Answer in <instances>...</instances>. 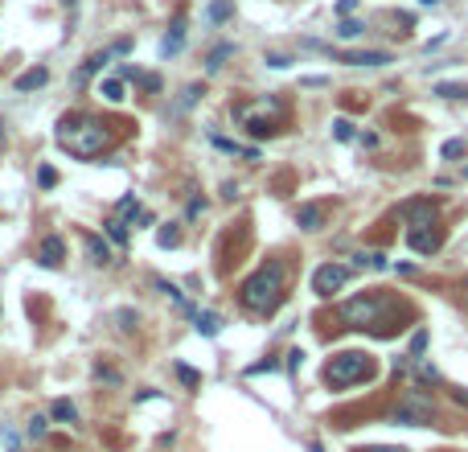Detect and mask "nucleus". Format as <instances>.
<instances>
[{
  "label": "nucleus",
  "instance_id": "a878e982",
  "mask_svg": "<svg viewBox=\"0 0 468 452\" xmlns=\"http://www.w3.org/2000/svg\"><path fill=\"white\" fill-rule=\"evenodd\" d=\"M25 432H29V440H41V436L50 432V423H46V416H34V419H29V428H25Z\"/></svg>",
  "mask_w": 468,
  "mask_h": 452
},
{
  "label": "nucleus",
  "instance_id": "7c9ffc66",
  "mask_svg": "<svg viewBox=\"0 0 468 452\" xmlns=\"http://www.w3.org/2000/svg\"><path fill=\"white\" fill-rule=\"evenodd\" d=\"M177 238H181V235H177V226H173V222H168L165 231H161V235H156V243H161V247H177Z\"/></svg>",
  "mask_w": 468,
  "mask_h": 452
},
{
  "label": "nucleus",
  "instance_id": "0eeeda50",
  "mask_svg": "<svg viewBox=\"0 0 468 452\" xmlns=\"http://www.w3.org/2000/svg\"><path fill=\"white\" fill-rule=\"evenodd\" d=\"M399 214L407 218L411 226H423V222H435V206H432V198H411V201L399 206Z\"/></svg>",
  "mask_w": 468,
  "mask_h": 452
},
{
  "label": "nucleus",
  "instance_id": "39448f33",
  "mask_svg": "<svg viewBox=\"0 0 468 452\" xmlns=\"http://www.w3.org/2000/svg\"><path fill=\"white\" fill-rule=\"evenodd\" d=\"M386 313H390V301L378 292H366V296H353V301L341 304V317L353 329H374V325H382Z\"/></svg>",
  "mask_w": 468,
  "mask_h": 452
},
{
  "label": "nucleus",
  "instance_id": "4be33fe9",
  "mask_svg": "<svg viewBox=\"0 0 468 452\" xmlns=\"http://www.w3.org/2000/svg\"><path fill=\"white\" fill-rule=\"evenodd\" d=\"M103 226H107V238H111L116 247H123V243H128V226H123V218H107Z\"/></svg>",
  "mask_w": 468,
  "mask_h": 452
},
{
  "label": "nucleus",
  "instance_id": "37998d69",
  "mask_svg": "<svg viewBox=\"0 0 468 452\" xmlns=\"http://www.w3.org/2000/svg\"><path fill=\"white\" fill-rule=\"evenodd\" d=\"M452 399H456V403H464V407H468V391H456Z\"/></svg>",
  "mask_w": 468,
  "mask_h": 452
},
{
  "label": "nucleus",
  "instance_id": "c9c22d12",
  "mask_svg": "<svg viewBox=\"0 0 468 452\" xmlns=\"http://www.w3.org/2000/svg\"><path fill=\"white\" fill-rule=\"evenodd\" d=\"M0 444H4L9 452H17V436L9 432V428H0Z\"/></svg>",
  "mask_w": 468,
  "mask_h": 452
},
{
  "label": "nucleus",
  "instance_id": "c03bdc74",
  "mask_svg": "<svg viewBox=\"0 0 468 452\" xmlns=\"http://www.w3.org/2000/svg\"><path fill=\"white\" fill-rule=\"evenodd\" d=\"M366 452H407V448H366Z\"/></svg>",
  "mask_w": 468,
  "mask_h": 452
},
{
  "label": "nucleus",
  "instance_id": "20e7f679",
  "mask_svg": "<svg viewBox=\"0 0 468 452\" xmlns=\"http://www.w3.org/2000/svg\"><path fill=\"white\" fill-rule=\"evenodd\" d=\"M390 419H395V423H407V428H427V423L435 419V399L427 395V391L411 386V391H402L399 395Z\"/></svg>",
  "mask_w": 468,
  "mask_h": 452
},
{
  "label": "nucleus",
  "instance_id": "f257e3e1",
  "mask_svg": "<svg viewBox=\"0 0 468 452\" xmlns=\"http://www.w3.org/2000/svg\"><path fill=\"white\" fill-rule=\"evenodd\" d=\"M238 301L247 313H275L280 301H284V263H263V268L247 276L243 288H238Z\"/></svg>",
  "mask_w": 468,
  "mask_h": 452
},
{
  "label": "nucleus",
  "instance_id": "79ce46f5",
  "mask_svg": "<svg viewBox=\"0 0 468 452\" xmlns=\"http://www.w3.org/2000/svg\"><path fill=\"white\" fill-rule=\"evenodd\" d=\"M353 4H357V0H341V4H337V13H341V17H350V13H353Z\"/></svg>",
  "mask_w": 468,
  "mask_h": 452
},
{
  "label": "nucleus",
  "instance_id": "2eb2a0df",
  "mask_svg": "<svg viewBox=\"0 0 468 452\" xmlns=\"http://www.w3.org/2000/svg\"><path fill=\"white\" fill-rule=\"evenodd\" d=\"M181 46H185V21L177 17V21H173V29H168V37L161 41V54L168 58V54H177Z\"/></svg>",
  "mask_w": 468,
  "mask_h": 452
},
{
  "label": "nucleus",
  "instance_id": "6e6552de",
  "mask_svg": "<svg viewBox=\"0 0 468 452\" xmlns=\"http://www.w3.org/2000/svg\"><path fill=\"white\" fill-rule=\"evenodd\" d=\"M62 259H66V243L58 235H46L37 243V263H41V268H58Z\"/></svg>",
  "mask_w": 468,
  "mask_h": 452
},
{
  "label": "nucleus",
  "instance_id": "ddd939ff",
  "mask_svg": "<svg viewBox=\"0 0 468 452\" xmlns=\"http://www.w3.org/2000/svg\"><path fill=\"white\" fill-rule=\"evenodd\" d=\"M152 284H156V292H165L168 301L177 304V308H181V313H189V317H193V313H198V308H193V304L185 301V292L177 284H168V280H152Z\"/></svg>",
  "mask_w": 468,
  "mask_h": 452
},
{
  "label": "nucleus",
  "instance_id": "e433bc0d",
  "mask_svg": "<svg viewBox=\"0 0 468 452\" xmlns=\"http://www.w3.org/2000/svg\"><path fill=\"white\" fill-rule=\"evenodd\" d=\"M419 378H423V383H435V378H439V370H435V366H419Z\"/></svg>",
  "mask_w": 468,
  "mask_h": 452
},
{
  "label": "nucleus",
  "instance_id": "ea45409f",
  "mask_svg": "<svg viewBox=\"0 0 468 452\" xmlns=\"http://www.w3.org/2000/svg\"><path fill=\"white\" fill-rule=\"evenodd\" d=\"M275 366H280V362H271V358H268V362H259V366H251V374H268V370H275Z\"/></svg>",
  "mask_w": 468,
  "mask_h": 452
},
{
  "label": "nucleus",
  "instance_id": "4c0bfd02",
  "mask_svg": "<svg viewBox=\"0 0 468 452\" xmlns=\"http://www.w3.org/2000/svg\"><path fill=\"white\" fill-rule=\"evenodd\" d=\"M304 362V350H288V370H296Z\"/></svg>",
  "mask_w": 468,
  "mask_h": 452
},
{
  "label": "nucleus",
  "instance_id": "f704fd0d",
  "mask_svg": "<svg viewBox=\"0 0 468 452\" xmlns=\"http://www.w3.org/2000/svg\"><path fill=\"white\" fill-rule=\"evenodd\" d=\"M95 378H103V383H119V374H116L111 366H103V362L95 366Z\"/></svg>",
  "mask_w": 468,
  "mask_h": 452
},
{
  "label": "nucleus",
  "instance_id": "f3484780",
  "mask_svg": "<svg viewBox=\"0 0 468 452\" xmlns=\"http://www.w3.org/2000/svg\"><path fill=\"white\" fill-rule=\"evenodd\" d=\"M353 263H357V268H370V271H386V268H390L382 251H357V255H353Z\"/></svg>",
  "mask_w": 468,
  "mask_h": 452
},
{
  "label": "nucleus",
  "instance_id": "a18cd8bd",
  "mask_svg": "<svg viewBox=\"0 0 468 452\" xmlns=\"http://www.w3.org/2000/svg\"><path fill=\"white\" fill-rule=\"evenodd\" d=\"M308 452H320V444H308Z\"/></svg>",
  "mask_w": 468,
  "mask_h": 452
},
{
  "label": "nucleus",
  "instance_id": "473e14b6",
  "mask_svg": "<svg viewBox=\"0 0 468 452\" xmlns=\"http://www.w3.org/2000/svg\"><path fill=\"white\" fill-rule=\"evenodd\" d=\"M37 181H41V189H54V185H58V173H54V169L46 165L41 173H37Z\"/></svg>",
  "mask_w": 468,
  "mask_h": 452
},
{
  "label": "nucleus",
  "instance_id": "c756f323",
  "mask_svg": "<svg viewBox=\"0 0 468 452\" xmlns=\"http://www.w3.org/2000/svg\"><path fill=\"white\" fill-rule=\"evenodd\" d=\"M140 210H144V206H140V201L132 198V194H128V198H119V214H128V218H136L140 214Z\"/></svg>",
  "mask_w": 468,
  "mask_h": 452
},
{
  "label": "nucleus",
  "instance_id": "bb28decb",
  "mask_svg": "<svg viewBox=\"0 0 468 452\" xmlns=\"http://www.w3.org/2000/svg\"><path fill=\"white\" fill-rule=\"evenodd\" d=\"M198 95H201V86H198V83H193V86H185V91H181V99H177V111L193 107V99H198Z\"/></svg>",
  "mask_w": 468,
  "mask_h": 452
},
{
  "label": "nucleus",
  "instance_id": "aec40b11",
  "mask_svg": "<svg viewBox=\"0 0 468 452\" xmlns=\"http://www.w3.org/2000/svg\"><path fill=\"white\" fill-rule=\"evenodd\" d=\"M226 17H230V0H210V9H205V21H210V25H222Z\"/></svg>",
  "mask_w": 468,
  "mask_h": 452
},
{
  "label": "nucleus",
  "instance_id": "6ab92c4d",
  "mask_svg": "<svg viewBox=\"0 0 468 452\" xmlns=\"http://www.w3.org/2000/svg\"><path fill=\"white\" fill-rule=\"evenodd\" d=\"M50 416L58 419V423H74V419H78V407H74L70 399H58V403L50 407Z\"/></svg>",
  "mask_w": 468,
  "mask_h": 452
},
{
  "label": "nucleus",
  "instance_id": "1a4fd4ad",
  "mask_svg": "<svg viewBox=\"0 0 468 452\" xmlns=\"http://www.w3.org/2000/svg\"><path fill=\"white\" fill-rule=\"evenodd\" d=\"M407 243H411V251H419V255H432L435 247H439L432 222H423V226H407Z\"/></svg>",
  "mask_w": 468,
  "mask_h": 452
},
{
  "label": "nucleus",
  "instance_id": "2f4dec72",
  "mask_svg": "<svg viewBox=\"0 0 468 452\" xmlns=\"http://www.w3.org/2000/svg\"><path fill=\"white\" fill-rule=\"evenodd\" d=\"M427 350V329H415L411 333V353H423Z\"/></svg>",
  "mask_w": 468,
  "mask_h": 452
},
{
  "label": "nucleus",
  "instance_id": "9d476101",
  "mask_svg": "<svg viewBox=\"0 0 468 452\" xmlns=\"http://www.w3.org/2000/svg\"><path fill=\"white\" fill-rule=\"evenodd\" d=\"M350 66H386V62H395L386 50H350V54H341Z\"/></svg>",
  "mask_w": 468,
  "mask_h": 452
},
{
  "label": "nucleus",
  "instance_id": "c85d7f7f",
  "mask_svg": "<svg viewBox=\"0 0 468 452\" xmlns=\"http://www.w3.org/2000/svg\"><path fill=\"white\" fill-rule=\"evenodd\" d=\"M333 136H337V140H353V124H350L345 116L333 119Z\"/></svg>",
  "mask_w": 468,
  "mask_h": 452
},
{
  "label": "nucleus",
  "instance_id": "49530a36",
  "mask_svg": "<svg viewBox=\"0 0 468 452\" xmlns=\"http://www.w3.org/2000/svg\"><path fill=\"white\" fill-rule=\"evenodd\" d=\"M419 4H439V0H419Z\"/></svg>",
  "mask_w": 468,
  "mask_h": 452
},
{
  "label": "nucleus",
  "instance_id": "58836bf2",
  "mask_svg": "<svg viewBox=\"0 0 468 452\" xmlns=\"http://www.w3.org/2000/svg\"><path fill=\"white\" fill-rule=\"evenodd\" d=\"M325 83H329L325 74H308V79H300V86H325Z\"/></svg>",
  "mask_w": 468,
  "mask_h": 452
},
{
  "label": "nucleus",
  "instance_id": "393cba45",
  "mask_svg": "<svg viewBox=\"0 0 468 452\" xmlns=\"http://www.w3.org/2000/svg\"><path fill=\"white\" fill-rule=\"evenodd\" d=\"M439 156H444V161H456V156H464V140H444Z\"/></svg>",
  "mask_w": 468,
  "mask_h": 452
},
{
  "label": "nucleus",
  "instance_id": "cd10ccee",
  "mask_svg": "<svg viewBox=\"0 0 468 452\" xmlns=\"http://www.w3.org/2000/svg\"><path fill=\"white\" fill-rule=\"evenodd\" d=\"M177 378H181L185 386H198L201 383V374H198V370H189L185 362H177Z\"/></svg>",
  "mask_w": 468,
  "mask_h": 452
},
{
  "label": "nucleus",
  "instance_id": "7ed1b4c3",
  "mask_svg": "<svg viewBox=\"0 0 468 452\" xmlns=\"http://www.w3.org/2000/svg\"><path fill=\"white\" fill-rule=\"evenodd\" d=\"M370 374H374V366H370L366 353H357V350H345V353H337V358L325 362V383L333 386V391H345V386L362 383Z\"/></svg>",
  "mask_w": 468,
  "mask_h": 452
},
{
  "label": "nucleus",
  "instance_id": "a19ab883",
  "mask_svg": "<svg viewBox=\"0 0 468 452\" xmlns=\"http://www.w3.org/2000/svg\"><path fill=\"white\" fill-rule=\"evenodd\" d=\"M201 210H205V201H201V198H193V201H189V218H198Z\"/></svg>",
  "mask_w": 468,
  "mask_h": 452
},
{
  "label": "nucleus",
  "instance_id": "f8f14e48",
  "mask_svg": "<svg viewBox=\"0 0 468 452\" xmlns=\"http://www.w3.org/2000/svg\"><path fill=\"white\" fill-rule=\"evenodd\" d=\"M83 247H86V255H91V263H111V247H107L99 235L83 231Z\"/></svg>",
  "mask_w": 468,
  "mask_h": 452
},
{
  "label": "nucleus",
  "instance_id": "423d86ee",
  "mask_svg": "<svg viewBox=\"0 0 468 452\" xmlns=\"http://www.w3.org/2000/svg\"><path fill=\"white\" fill-rule=\"evenodd\" d=\"M345 280H350V268H345V263H320V268L312 271V292H317V296H333V292L345 288Z\"/></svg>",
  "mask_w": 468,
  "mask_h": 452
},
{
  "label": "nucleus",
  "instance_id": "4468645a",
  "mask_svg": "<svg viewBox=\"0 0 468 452\" xmlns=\"http://www.w3.org/2000/svg\"><path fill=\"white\" fill-rule=\"evenodd\" d=\"M46 83H50V70H46V66H34V70H25V74H21L13 86H17V91H37V86H46Z\"/></svg>",
  "mask_w": 468,
  "mask_h": 452
},
{
  "label": "nucleus",
  "instance_id": "de8ad7c7",
  "mask_svg": "<svg viewBox=\"0 0 468 452\" xmlns=\"http://www.w3.org/2000/svg\"><path fill=\"white\" fill-rule=\"evenodd\" d=\"M0 140H4V124H0Z\"/></svg>",
  "mask_w": 468,
  "mask_h": 452
},
{
  "label": "nucleus",
  "instance_id": "dca6fc26",
  "mask_svg": "<svg viewBox=\"0 0 468 452\" xmlns=\"http://www.w3.org/2000/svg\"><path fill=\"white\" fill-rule=\"evenodd\" d=\"M193 329H198L201 337H218L222 317H218V313H193Z\"/></svg>",
  "mask_w": 468,
  "mask_h": 452
},
{
  "label": "nucleus",
  "instance_id": "a211bd4d",
  "mask_svg": "<svg viewBox=\"0 0 468 452\" xmlns=\"http://www.w3.org/2000/svg\"><path fill=\"white\" fill-rule=\"evenodd\" d=\"M99 95H103L107 103H123V99H128V95H123V79H103V83H99Z\"/></svg>",
  "mask_w": 468,
  "mask_h": 452
},
{
  "label": "nucleus",
  "instance_id": "412c9836",
  "mask_svg": "<svg viewBox=\"0 0 468 452\" xmlns=\"http://www.w3.org/2000/svg\"><path fill=\"white\" fill-rule=\"evenodd\" d=\"M230 54H234V46H230V41L214 46V50H210V58H205V70H222V62H226Z\"/></svg>",
  "mask_w": 468,
  "mask_h": 452
},
{
  "label": "nucleus",
  "instance_id": "b1692460",
  "mask_svg": "<svg viewBox=\"0 0 468 452\" xmlns=\"http://www.w3.org/2000/svg\"><path fill=\"white\" fill-rule=\"evenodd\" d=\"M435 95H439V99H464L468 91L464 86H456V83H439L435 86Z\"/></svg>",
  "mask_w": 468,
  "mask_h": 452
},
{
  "label": "nucleus",
  "instance_id": "5701e85b",
  "mask_svg": "<svg viewBox=\"0 0 468 452\" xmlns=\"http://www.w3.org/2000/svg\"><path fill=\"white\" fill-rule=\"evenodd\" d=\"M337 37H341V41H353V37H362V25H357V21H341V25H337Z\"/></svg>",
  "mask_w": 468,
  "mask_h": 452
},
{
  "label": "nucleus",
  "instance_id": "9b49d317",
  "mask_svg": "<svg viewBox=\"0 0 468 452\" xmlns=\"http://www.w3.org/2000/svg\"><path fill=\"white\" fill-rule=\"evenodd\" d=\"M296 222H300V231H320V226H325V206L304 201L300 210H296Z\"/></svg>",
  "mask_w": 468,
  "mask_h": 452
},
{
  "label": "nucleus",
  "instance_id": "f03ea898",
  "mask_svg": "<svg viewBox=\"0 0 468 452\" xmlns=\"http://www.w3.org/2000/svg\"><path fill=\"white\" fill-rule=\"evenodd\" d=\"M58 144L70 152V156H99L107 149V124H99L95 116H66L58 124Z\"/></svg>",
  "mask_w": 468,
  "mask_h": 452
},
{
  "label": "nucleus",
  "instance_id": "72a5a7b5",
  "mask_svg": "<svg viewBox=\"0 0 468 452\" xmlns=\"http://www.w3.org/2000/svg\"><path fill=\"white\" fill-rule=\"evenodd\" d=\"M268 66L271 70H288L292 66V58H288V54H268Z\"/></svg>",
  "mask_w": 468,
  "mask_h": 452
}]
</instances>
